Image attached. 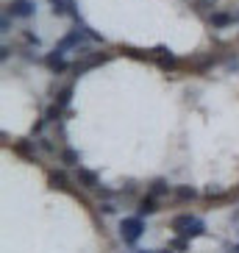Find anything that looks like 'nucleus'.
<instances>
[{
  "instance_id": "1",
  "label": "nucleus",
  "mask_w": 239,
  "mask_h": 253,
  "mask_svg": "<svg viewBox=\"0 0 239 253\" xmlns=\"http://www.w3.org/2000/svg\"><path fill=\"white\" fill-rule=\"evenodd\" d=\"M86 42H100V45H103L106 39L100 37L97 31H92L89 25H75V28H70L67 34L56 42V50L64 53V56H67L70 50L78 53V50H83V45H86Z\"/></svg>"
},
{
  "instance_id": "2",
  "label": "nucleus",
  "mask_w": 239,
  "mask_h": 253,
  "mask_svg": "<svg viewBox=\"0 0 239 253\" xmlns=\"http://www.w3.org/2000/svg\"><path fill=\"white\" fill-rule=\"evenodd\" d=\"M170 228L175 231V234H181V237H187V239H198V237H203V234H206V223H203L198 214H189V211L172 217Z\"/></svg>"
},
{
  "instance_id": "3",
  "label": "nucleus",
  "mask_w": 239,
  "mask_h": 253,
  "mask_svg": "<svg viewBox=\"0 0 239 253\" xmlns=\"http://www.w3.org/2000/svg\"><path fill=\"white\" fill-rule=\"evenodd\" d=\"M145 231H148V225H145V217H139V214H131V217H122L120 220V239L128 248H134L142 239Z\"/></svg>"
},
{
  "instance_id": "4",
  "label": "nucleus",
  "mask_w": 239,
  "mask_h": 253,
  "mask_svg": "<svg viewBox=\"0 0 239 253\" xmlns=\"http://www.w3.org/2000/svg\"><path fill=\"white\" fill-rule=\"evenodd\" d=\"M112 59V53H97V56H86V53H78V59L73 61V78H78V75L89 73V70L100 67V64H106V61Z\"/></svg>"
},
{
  "instance_id": "5",
  "label": "nucleus",
  "mask_w": 239,
  "mask_h": 253,
  "mask_svg": "<svg viewBox=\"0 0 239 253\" xmlns=\"http://www.w3.org/2000/svg\"><path fill=\"white\" fill-rule=\"evenodd\" d=\"M42 64H45L53 75H64V73H70V70H73V61H70L64 53H59L56 47H53L50 53H45V56H42Z\"/></svg>"
},
{
  "instance_id": "6",
  "label": "nucleus",
  "mask_w": 239,
  "mask_h": 253,
  "mask_svg": "<svg viewBox=\"0 0 239 253\" xmlns=\"http://www.w3.org/2000/svg\"><path fill=\"white\" fill-rule=\"evenodd\" d=\"M3 11H8L14 20H31L37 17V0H8Z\"/></svg>"
},
{
  "instance_id": "7",
  "label": "nucleus",
  "mask_w": 239,
  "mask_h": 253,
  "mask_svg": "<svg viewBox=\"0 0 239 253\" xmlns=\"http://www.w3.org/2000/svg\"><path fill=\"white\" fill-rule=\"evenodd\" d=\"M206 23H209L214 31H225L228 25L237 23V11H223V8H214V11L206 17Z\"/></svg>"
},
{
  "instance_id": "8",
  "label": "nucleus",
  "mask_w": 239,
  "mask_h": 253,
  "mask_svg": "<svg viewBox=\"0 0 239 253\" xmlns=\"http://www.w3.org/2000/svg\"><path fill=\"white\" fill-rule=\"evenodd\" d=\"M73 175H75V181H78V186H83V189H92L95 192L97 186H100V175H97L95 170H89V167H75L73 170Z\"/></svg>"
},
{
  "instance_id": "9",
  "label": "nucleus",
  "mask_w": 239,
  "mask_h": 253,
  "mask_svg": "<svg viewBox=\"0 0 239 253\" xmlns=\"http://www.w3.org/2000/svg\"><path fill=\"white\" fill-rule=\"evenodd\" d=\"M156 211H161V198L145 192V198L136 203V214H139V217H150V214H156Z\"/></svg>"
},
{
  "instance_id": "10",
  "label": "nucleus",
  "mask_w": 239,
  "mask_h": 253,
  "mask_svg": "<svg viewBox=\"0 0 239 253\" xmlns=\"http://www.w3.org/2000/svg\"><path fill=\"white\" fill-rule=\"evenodd\" d=\"M59 162L67 167V170H75V167H81V153L75 148H70V145H61L59 150Z\"/></svg>"
},
{
  "instance_id": "11",
  "label": "nucleus",
  "mask_w": 239,
  "mask_h": 253,
  "mask_svg": "<svg viewBox=\"0 0 239 253\" xmlns=\"http://www.w3.org/2000/svg\"><path fill=\"white\" fill-rule=\"evenodd\" d=\"M73 92H75V86H73V81L70 84H64V86H59L56 89V97H53V103H59L64 112L70 109V103H73Z\"/></svg>"
},
{
  "instance_id": "12",
  "label": "nucleus",
  "mask_w": 239,
  "mask_h": 253,
  "mask_svg": "<svg viewBox=\"0 0 239 253\" xmlns=\"http://www.w3.org/2000/svg\"><path fill=\"white\" fill-rule=\"evenodd\" d=\"M47 181H50L53 186H56V189H61V192H70V175L64 170H50L47 172Z\"/></svg>"
},
{
  "instance_id": "13",
  "label": "nucleus",
  "mask_w": 239,
  "mask_h": 253,
  "mask_svg": "<svg viewBox=\"0 0 239 253\" xmlns=\"http://www.w3.org/2000/svg\"><path fill=\"white\" fill-rule=\"evenodd\" d=\"M148 192H150V195H156V198H161V201H164L167 195H172V186L167 184L164 178H153V181H150V186H148Z\"/></svg>"
},
{
  "instance_id": "14",
  "label": "nucleus",
  "mask_w": 239,
  "mask_h": 253,
  "mask_svg": "<svg viewBox=\"0 0 239 253\" xmlns=\"http://www.w3.org/2000/svg\"><path fill=\"white\" fill-rule=\"evenodd\" d=\"M37 142H28V139H20V142H14V150L17 153H23V156H34L37 159Z\"/></svg>"
},
{
  "instance_id": "15",
  "label": "nucleus",
  "mask_w": 239,
  "mask_h": 253,
  "mask_svg": "<svg viewBox=\"0 0 239 253\" xmlns=\"http://www.w3.org/2000/svg\"><path fill=\"white\" fill-rule=\"evenodd\" d=\"M214 6H217V0H192L195 14H206V17H209L211 11H214Z\"/></svg>"
},
{
  "instance_id": "16",
  "label": "nucleus",
  "mask_w": 239,
  "mask_h": 253,
  "mask_svg": "<svg viewBox=\"0 0 239 253\" xmlns=\"http://www.w3.org/2000/svg\"><path fill=\"white\" fill-rule=\"evenodd\" d=\"M172 195L178 201H195L198 198V189H192V186H172Z\"/></svg>"
},
{
  "instance_id": "17",
  "label": "nucleus",
  "mask_w": 239,
  "mask_h": 253,
  "mask_svg": "<svg viewBox=\"0 0 239 253\" xmlns=\"http://www.w3.org/2000/svg\"><path fill=\"white\" fill-rule=\"evenodd\" d=\"M189 242H192V239H187V237H181V234H178V237L170 242V248H172L175 253H181V251H189Z\"/></svg>"
},
{
  "instance_id": "18",
  "label": "nucleus",
  "mask_w": 239,
  "mask_h": 253,
  "mask_svg": "<svg viewBox=\"0 0 239 253\" xmlns=\"http://www.w3.org/2000/svg\"><path fill=\"white\" fill-rule=\"evenodd\" d=\"M23 42H25V45H31V47H42V39H39L34 31H28V28L23 31Z\"/></svg>"
},
{
  "instance_id": "19",
  "label": "nucleus",
  "mask_w": 239,
  "mask_h": 253,
  "mask_svg": "<svg viewBox=\"0 0 239 253\" xmlns=\"http://www.w3.org/2000/svg\"><path fill=\"white\" fill-rule=\"evenodd\" d=\"M47 126H50V123H47V120H45V114H42V117L37 120V126L31 128V136H39V134H42V131H45Z\"/></svg>"
},
{
  "instance_id": "20",
  "label": "nucleus",
  "mask_w": 239,
  "mask_h": 253,
  "mask_svg": "<svg viewBox=\"0 0 239 253\" xmlns=\"http://www.w3.org/2000/svg\"><path fill=\"white\" fill-rule=\"evenodd\" d=\"M11 20H14V17L8 14V11H3V17H0V28H3V34L11 31Z\"/></svg>"
},
{
  "instance_id": "21",
  "label": "nucleus",
  "mask_w": 239,
  "mask_h": 253,
  "mask_svg": "<svg viewBox=\"0 0 239 253\" xmlns=\"http://www.w3.org/2000/svg\"><path fill=\"white\" fill-rule=\"evenodd\" d=\"M100 211L103 214H117V206L114 203H100Z\"/></svg>"
},
{
  "instance_id": "22",
  "label": "nucleus",
  "mask_w": 239,
  "mask_h": 253,
  "mask_svg": "<svg viewBox=\"0 0 239 253\" xmlns=\"http://www.w3.org/2000/svg\"><path fill=\"white\" fill-rule=\"evenodd\" d=\"M156 253H175V251H172V248H170V245H167V248H164V251H156Z\"/></svg>"
},
{
  "instance_id": "23",
  "label": "nucleus",
  "mask_w": 239,
  "mask_h": 253,
  "mask_svg": "<svg viewBox=\"0 0 239 253\" xmlns=\"http://www.w3.org/2000/svg\"><path fill=\"white\" fill-rule=\"evenodd\" d=\"M134 253H156V251H148V248H145V251H134Z\"/></svg>"
},
{
  "instance_id": "24",
  "label": "nucleus",
  "mask_w": 239,
  "mask_h": 253,
  "mask_svg": "<svg viewBox=\"0 0 239 253\" xmlns=\"http://www.w3.org/2000/svg\"><path fill=\"white\" fill-rule=\"evenodd\" d=\"M234 253H239V242H237V248H234Z\"/></svg>"
},
{
  "instance_id": "25",
  "label": "nucleus",
  "mask_w": 239,
  "mask_h": 253,
  "mask_svg": "<svg viewBox=\"0 0 239 253\" xmlns=\"http://www.w3.org/2000/svg\"><path fill=\"white\" fill-rule=\"evenodd\" d=\"M237 23H239V11H237Z\"/></svg>"
}]
</instances>
